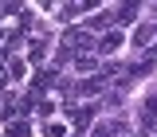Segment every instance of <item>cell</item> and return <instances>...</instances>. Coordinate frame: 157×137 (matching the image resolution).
I'll return each instance as SVG.
<instances>
[{"label": "cell", "mask_w": 157, "mask_h": 137, "mask_svg": "<svg viewBox=\"0 0 157 137\" xmlns=\"http://www.w3.org/2000/svg\"><path fill=\"white\" fill-rule=\"evenodd\" d=\"M141 129H157V102H145V110H141Z\"/></svg>", "instance_id": "1"}, {"label": "cell", "mask_w": 157, "mask_h": 137, "mask_svg": "<svg viewBox=\"0 0 157 137\" xmlns=\"http://www.w3.org/2000/svg\"><path fill=\"white\" fill-rule=\"evenodd\" d=\"M51 82H55V71H43V75H36V82H32V86H36V90H47Z\"/></svg>", "instance_id": "2"}, {"label": "cell", "mask_w": 157, "mask_h": 137, "mask_svg": "<svg viewBox=\"0 0 157 137\" xmlns=\"http://www.w3.org/2000/svg\"><path fill=\"white\" fill-rule=\"evenodd\" d=\"M118 47H122V35L118 31H110V35L102 39V51H118Z\"/></svg>", "instance_id": "3"}, {"label": "cell", "mask_w": 157, "mask_h": 137, "mask_svg": "<svg viewBox=\"0 0 157 137\" xmlns=\"http://www.w3.org/2000/svg\"><path fill=\"white\" fill-rule=\"evenodd\" d=\"M28 133H32V129H28L24 121H12V125H8V137H28Z\"/></svg>", "instance_id": "4"}, {"label": "cell", "mask_w": 157, "mask_h": 137, "mask_svg": "<svg viewBox=\"0 0 157 137\" xmlns=\"http://www.w3.org/2000/svg\"><path fill=\"white\" fill-rule=\"evenodd\" d=\"M78 90H82V94H98V90H102V78H90V82H82Z\"/></svg>", "instance_id": "5"}, {"label": "cell", "mask_w": 157, "mask_h": 137, "mask_svg": "<svg viewBox=\"0 0 157 137\" xmlns=\"http://www.w3.org/2000/svg\"><path fill=\"white\" fill-rule=\"evenodd\" d=\"M149 39H153V28H137V35H134L137 47H141V43H149Z\"/></svg>", "instance_id": "6"}, {"label": "cell", "mask_w": 157, "mask_h": 137, "mask_svg": "<svg viewBox=\"0 0 157 137\" xmlns=\"http://www.w3.org/2000/svg\"><path fill=\"white\" fill-rule=\"evenodd\" d=\"M75 71H94V59H90V55H82V59H75Z\"/></svg>", "instance_id": "7"}, {"label": "cell", "mask_w": 157, "mask_h": 137, "mask_svg": "<svg viewBox=\"0 0 157 137\" xmlns=\"http://www.w3.org/2000/svg\"><path fill=\"white\" fill-rule=\"evenodd\" d=\"M8 75H12V78H24V63H20V59L8 63Z\"/></svg>", "instance_id": "8"}, {"label": "cell", "mask_w": 157, "mask_h": 137, "mask_svg": "<svg viewBox=\"0 0 157 137\" xmlns=\"http://www.w3.org/2000/svg\"><path fill=\"white\" fill-rule=\"evenodd\" d=\"M0 86H4V71H0Z\"/></svg>", "instance_id": "9"}]
</instances>
